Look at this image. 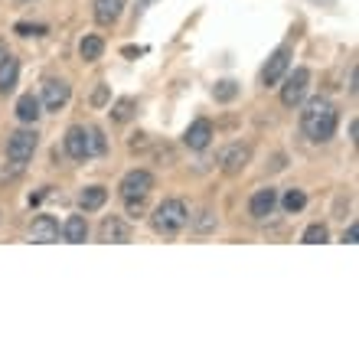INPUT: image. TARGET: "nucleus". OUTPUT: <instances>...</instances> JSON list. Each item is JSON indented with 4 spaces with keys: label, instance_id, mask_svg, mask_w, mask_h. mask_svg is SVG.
Returning a JSON list of instances; mask_svg holds the SVG:
<instances>
[{
    "label": "nucleus",
    "instance_id": "17",
    "mask_svg": "<svg viewBox=\"0 0 359 359\" xmlns=\"http://www.w3.org/2000/svg\"><path fill=\"white\" fill-rule=\"evenodd\" d=\"M39 98L36 95H20V102H17V118L23 124H36L39 121Z\"/></svg>",
    "mask_w": 359,
    "mask_h": 359
},
{
    "label": "nucleus",
    "instance_id": "1",
    "mask_svg": "<svg viewBox=\"0 0 359 359\" xmlns=\"http://www.w3.org/2000/svg\"><path fill=\"white\" fill-rule=\"evenodd\" d=\"M337 121H340V114H337V104L327 102V98H311L307 108L301 111V131L307 134V141L313 144H327L337 134Z\"/></svg>",
    "mask_w": 359,
    "mask_h": 359
},
{
    "label": "nucleus",
    "instance_id": "20",
    "mask_svg": "<svg viewBox=\"0 0 359 359\" xmlns=\"http://www.w3.org/2000/svg\"><path fill=\"white\" fill-rule=\"evenodd\" d=\"M104 53V39L102 36H82V43H79V56L86 59V62H98Z\"/></svg>",
    "mask_w": 359,
    "mask_h": 359
},
{
    "label": "nucleus",
    "instance_id": "28",
    "mask_svg": "<svg viewBox=\"0 0 359 359\" xmlns=\"http://www.w3.org/2000/svg\"><path fill=\"white\" fill-rule=\"evenodd\" d=\"M356 238H359V226L353 222V226L343 232V242H346V245H356Z\"/></svg>",
    "mask_w": 359,
    "mask_h": 359
},
{
    "label": "nucleus",
    "instance_id": "12",
    "mask_svg": "<svg viewBox=\"0 0 359 359\" xmlns=\"http://www.w3.org/2000/svg\"><path fill=\"white\" fill-rule=\"evenodd\" d=\"M29 238H33L36 245H49V242H56L59 238V222L53 216H36L33 219V226H29Z\"/></svg>",
    "mask_w": 359,
    "mask_h": 359
},
{
    "label": "nucleus",
    "instance_id": "2",
    "mask_svg": "<svg viewBox=\"0 0 359 359\" xmlns=\"http://www.w3.org/2000/svg\"><path fill=\"white\" fill-rule=\"evenodd\" d=\"M187 222H189V209L183 199H163L151 216L154 232H161V236H177L180 229H187Z\"/></svg>",
    "mask_w": 359,
    "mask_h": 359
},
{
    "label": "nucleus",
    "instance_id": "30",
    "mask_svg": "<svg viewBox=\"0 0 359 359\" xmlns=\"http://www.w3.org/2000/svg\"><path fill=\"white\" fill-rule=\"evenodd\" d=\"M17 4H29V0H17Z\"/></svg>",
    "mask_w": 359,
    "mask_h": 359
},
{
    "label": "nucleus",
    "instance_id": "21",
    "mask_svg": "<svg viewBox=\"0 0 359 359\" xmlns=\"http://www.w3.org/2000/svg\"><path fill=\"white\" fill-rule=\"evenodd\" d=\"M327 238H330V232H327V226H323V222H313V226H307V229H304L301 242H304V245H323Z\"/></svg>",
    "mask_w": 359,
    "mask_h": 359
},
{
    "label": "nucleus",
    "instance_id": "4",
    "mask_svg": "<svg viewBox=\"0 0 359 359\" xmlns=\"http://www.w3.org/2000/svg\"><path fill=\"white\" fill-rule=\"evenodd\" d=\"M307 88H311V69H294L281 86V104L284 108H297L304 102Z\"/></svg>",
    "mask_w": 359,
    "mask_h": 359
},
{
    "label": "nucleus",
    "instance_id": "27",
    "mask_svg": "<svg viewBox=\"0 0 359 359\" xmlns=\"http://www.w3.org/2000/svg\"><path fill=\"white\" fill-rule=\"evenodd\" d=\"M92 104H95V108H102V104H108V86H98V88H95Z\"/></svg>",
    "mask_w": 359,
    "mask_h": 359
},
{
    "label": "nucleus",
    "instance_id": "11",
    "mask_svg": "<svg viewBox=\"0 0 359 359\" xmlns=\"http://www.w3.org/2000/svg\"><path fill=\"white\" fill-rule=\"evenodd\" d=\"M62 144H66V154L72 157V161H86V157H92V147H88V128H82V124L69 128Z\"/></svg>",
    "mask_w": 359,
    "mask_h": 359
},
{
    "label": "nucleus",
    "instance_id": "25",
    "mask_svg": "<svg viewBox=\"0 0 359 359\" xmlns=\"http://www.w3.org/2000/svg\"><path fill=\"white\" fill-rule=\"evenodd\" d=\"M88 147H92V157L108 151V141H104V134L98 128H88Z\"/></svg>",
    "mask_w": 359,
    "mask_h": 359
},
{
    "label": "nucleus",
    "instance_id": "3",
    "mask_svg": "<svg viewBox=\"0 0 359 359\" xmlns=\"http://www.w3.org/2000/svg\"><path fill=\"white\" fill-rule=\"evenodd\" d=\"M36 131H17V134H10V141H7V161L13 163V167H23V163L33 161V154H36Z\"/></svg>",
    "mask_w": 359,
    "mask_h": 359
},
{
    "label": "nucleus",
    "instance_id": "13",
    "mask_svg": "<svg viewBox=\"0 0 359 359\" xmlns=\"http://www.w3.org/2000/svg\"><path fill=\"white\" fill-rule=\"evenodd\" d=\"M128 0H95V23L98 27H114L124 13Z\"/></svg>",
    "mask_w": 359,
    "mask_h": 359
},
{
    "label": "nucleus",
    "instance_id": "15",
    "mask_svg": "<svg viewBox=\"0 0 359 359\" xmlns=\"http://www.w3.org/2000/svg\"><path fill=\"white\" fill-rule=\"evenodd\" d=\"M17 76H20V62L7 53L0 59V95H10L17 88Z\"/></svg>",
    "mask_w": 359,
    "mask_h": 359
},
{
    "label": "nucleus",
    "instance_id": "16",
    "mask_svg": "<svg viewBox=\"0 0 359 359\" xmlns=\"http://www.w3.org/2000/svg\"><path fill=\"white\" fill-rule=\"evenodd\" d=\"M62 238H66V242H72V245L86 242V238H88V222H86V216H69L66 226H62Z\"/></svg>",
    "mask_w": 359,
    "mask_h": 359
},
{
    "label": "nucleus",
    "instance_id": "29",
    "mask_svg": "<svg viewBox=\"0 0 359 359\" xmlns=\"http://www.w3.org/2000/svg\"><path fill=\"white\" fill-rule=\"evenodd\" d=\"M4 56H7V46H4V43H0V59H4Z\"/></svg>",
    "mask_w": 359,
    "mask_h": 359
},
{
    "label": "nucleus",
    "instance_id": "24",
    "mask_svg": "<svg viewBox=\"0 0 359 359\" xmlns=\"http://www.w3.org/2000/svg\"><path fill=\"white\" fill-rule=\"evenodd\" d=\"M236 95H238V86L232 82V79H226V82H219V86L212 88V98H216V102H222V104L232 102Z\"/></svg>",
    "mask_w": 359,
    "mask_h": 359
},
{
    "label": "nucleus",
    "instance_id": "10",
    "mask_svg": "<svg viewBox=\"0 0 359 359\" xmlns=\"http://www.w3.org/2000/svg\"><path fill=\"white\" fill-rule=\"evenodd\" d=\"M209 141H212V121L209 118H196L187 128V134H183V144H187L189 151H206Z\"/></svg>",
    "mask_w": 359,
    "mask_h": 359
},
{
    "label": "nucleus",
    "instance_id": "26",
    "mask_svg": "<svg viewBox=\"0 0 359 359\" xmlns=\"http://www.w3.org/2000/svg\"><path fill=\"white\" fill-rule=\"evenodd\" d=\"M13 29H17L20 36H46V33H49L43 23H17Z\"/></svg>",
    "mask_w": 359,
    "mask_h": 359
},
{
    "label": "nucleus",
    "instance_id": "14",
    "mask_svg": "<svg viewBox=\"0 0 359 359\" xmlns=\"http://www.w3.org/2000/svg\"><path fill=\"white\" fill-rule=\"evenodd\" d=\"M98 236H102V242H118V245H124V242H131V226L118 216H108L102 222V229H98Z\"/></svg>",
    "mask_w": 359,
    "mask_h": 359
},
{
    "label": "nucleus",
    "instance_id": "19",
    "mask_svg": "<svg viewBox=\"0 0 359 359\" xmlns=\"http://www.w3.org/2000/svg\"><path fill=\"white\" fill-rule=\"evenodd\" d=\"M134 111H137V102H134L131 95H124V98H118V102L111 104V111L108 114H111L114 124H128L134 118Z\"/></svg>",
    "mask_w": 359,
    "mask_h": 359
},
{
    "label": "nucleus",
    "instance_id": "18",
    "mask_svg": "<svg viewBox=\"0 0 359 359\" xmlns=\"http://www.w3.org/2000/svg\"><path fill=\"white\" fill-rule=\"evenodd\" d=\"M104 199H108V189L104 187H86L82 196H79V206L86 209V212H95V209L104 206Z\"/></svg>",
    "mask_w": 359,
    "mask_h": 359
},
{
    "label": "nucleus",
    "instance_id": "6",
    "mask_svg": "<svg viewBox=\"0 0 359 359\" xmlns=\"http://www.w3.org/2000/svg\"><path fill=\"white\" fill-rule=\"evenodd\" d=\"M287 66H291V49L281 46V49H274L271 56H268L265 69H262V86H278L284 76H287Z\"/></svg>",
    "mask_w": 359,
    "mask_h": 359
},
{
    "label": "nucleus",
    "instance_id": "9",
    "mask_svg": "<svg viewBox=\"0 0 359 359\" xmlns=\"http://www.w3.org/2000/svg\"><path fill=\"white\" fill-rule=\"evenodd\" d=\"M278 209V189L271 187H262L252 193V199H248V212H252V219H268Z\"/></svg>",
    "mask_w": 359,
    "mask_h": 359
},
{
    "label": "nucleus",
    "instance_id": "7",
    "mask_svg": "<svg viewBox=\"0 0 359 359\" xmlns=\"http://www.w3.org/2000/svg\"><path fill=\"white\" fill-rule=\"evenodd\" d=\"M69 98H72L69 82H62V79H46V82H43V104H46V111H59V108H66Z\"/></svg>",
    "mask_w": 359,
    "mask_h": 359
},
{
    "label": "nucleus",
    "instance_id": "23",
    "mask_svg": "<svg viewBox=\"0 0 359 359\" xmlns=\"http://www.w3.org/2000/svg\"><path fill=\"white\" fill-rule=\"evenodd\" d=\"M193 232H199V236L216 232V216H212V209H199L196 219H193Z\"/></svg>",
    "mask_w": 359,
    "mask_h": 359
},
{
    "label": "nucleus",
    "instance_id": "5",
    "mask_svg": "<svg viewBox=\"0 0 359 359\" xmlns=\"http://www.w3.org/2000/svg\"><path fill=\"white\" fill-rule=\"evenodd\" d=\"M252 161V147L248 144H229L226 151H219V170L226 177H238Z\"/></svg>",
    "mask_w": 359,
    "mask_h": 359
},
{
    "label": "nucleus",
    "instance_id": "8",
    "mask_svg": "<svg viewBox=\"0 0 359 359\" xmlns=\"http://www.w3.org/2000/svg\"><path fill=\"white\" fill-rule=\"evenodd\" d=\"M154 189V173L151 170H131L121 180V196L134 199V196H147Z\"/></svg>",
    "mask_w": 359,
    "mask_h": 359
},
{
    "label": "nucleus",
    "instance_id": "22",
    "mask_svg": "<svg viewBox=\"0 0 359 359\" xmlns=\"http://www.w3.org/2000/svg\"><path fill=\"white\" fill-rule=\"evenodd\" d=\"M281 206H284V212H301L304 206H307V196H304V189H287L284 193V199H281Z\"/></svg>",
    "mask_w": 359,
    "mask_h": 359
}]
</instances>
